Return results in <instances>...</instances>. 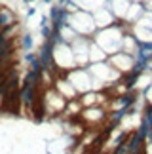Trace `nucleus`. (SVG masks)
Masks as SVG:
<instances>
[{
	"label": "nucleus",
	"mask_w": 152,
	"mask_h": 154,
	"mask_svg": "<svg viewBox=\"0 0 152 154\" xmlns=\"http://www.w3.org/2000/svg\"><path fill=\"white\" fill-rule=\"evenodd\" d=\"M32 46V40H31V36H25V50H29Z\"/></svg>",
	"instance_id": "nucleus-1"
}]
</instances>
